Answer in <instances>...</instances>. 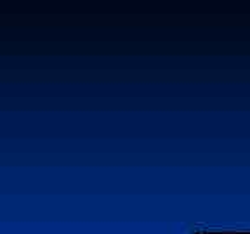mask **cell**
<instances>
[{
  "label": "cell",
  "mask_w": 250,
  "mask_h": 234,
  "mask_svg": "<svg viewBox=\"0 0 250 234\" xmlns=\"http://www.w3.org/2000/svg\"><path fill=\"white\" fill-rule=\"evenodd\" d=\"M203 234H233V233H203Z\"/></svg>",
  "instance_id": "1"
}]
</instances>
